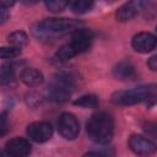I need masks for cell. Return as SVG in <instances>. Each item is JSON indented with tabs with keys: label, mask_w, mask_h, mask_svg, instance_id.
<instances>
[{
	"label": "cell",
	"mask_w": 157,
	"mask_h": 157,
	"mask_svg": "<svg viewBox=\"0 0 157 157\" xmlns=\"http://www.w3.org/2000/svg\"><path fill=\"white\" fill-rule=\"evenodd\" d=\"M112 102L118 105H131L141 102L147 105H152L157 103V85H147L132 90L118 91L113 93Z\"/></svg>",
	"instance_id": "cell-1"
},
{
	"label": "cell",
	"mask_w": 157,
	"mask_h": 157,
	"mask_svg": "<svg viewBox=\"0 0 157 157\" xmlns=\"http://www.w3.org/2000/svg\"><path fill=\"white\" fill-rule=\"evenodd\" d=\"M113 118L105 112L93 114L86 125L88 137L97 144H108L113 137Z\"/></svg>",
	"instance_id": "cell-2"
},
{
	"label": "cell",
	"mask_w": 157,
	"mask_h": 157,
	"mask_svg": "<svg viewBox=\"0 0 157 157\" xmlns=\"http://www.w3.org/2000/svg\"><path fill=\"white\" fill-rule=\"evenodd\" d=\"M80 22L67 18H48L40 21L33 28V33L40 39H53L60 37L72 29H78Z\"/></svg>",
	"instance_id": "cell-3"
},
{
	"label": "cell",
	"mask_w": 157,
	"mask_h": 157,
	"mask_svg": "<svg viewBox=\"0 0 157 157\" xmlns=\"http://www.w3.org/2000/svg\"><path fill=\"white\" fill-rule=\"evenodd\" d=\"M92 39H93L92 31L86 28L76 29L71 36V40L67 44H64L63 47L59 48V50L56 52V58L61 61H65L76 56L77 54L86 52L91 47Z\"/></svg>",
	"instance_id": "cell-4"
},
{
	"label": "cell",
	"mask_w": 157,
	"mask_h": 157,
	"mask_svg": "<svg viewBox=\"0 0 157 157\" xmlns=\"http://www.w3.org/2000/svg\"><path fill=\"white\" fill-rule=\"evenodd\" d=\"M72 87H74V80L69 75H59L49 86L48 96L54 102L58 103L65 102L70 97Z\"/></svg>",
	"instance_id": "cell-5"
},
{
	"label": "cell",
	"mask_w": 157,
	"mask_h": 157,
	"mask_svg": "<svg viewBox=\"0 0 157 157\" xmlns=\"http://www.w3.org/2000/svg\"><path fill=\"white\" fill-rule=\"evenodd\" d=\"M58 130L66 140H74L80 132V124L74 114L63 113L58 119Z\"/></svg>",
	"instance_id": "cell-6"
},
{
	"label": "cell",
	"mask_w": 157,
	"mask_h": 157,
	"mask_svg": "<svg viewBox=\"0 0 157 157\" xmlns=\"http://www.w3.org/2000/svg\"><path fill=\"white\" fill-rule=\"evenodd\" d=\"M129 147L130 150L141 157H148L157 151V146L153 141L141 135H132L129 139Z\"/></svg>",
	"instance_id": "cell-7"
},
{
	"label": "cell",
	"mask_w": 157,
	"mask_h": 157,
	"mask_svg": "<svg viewBox=\"0 0 157 157\" xmlns=\"http://www.w3.org/2000/svg\"><path fill=\"white\" fill-rule=\"evenodd\" d=\"M27 135L34 142L42 144L48 141L53 135V128L49 123L45 121H36L27 126Z\"/></svg>",
	"instance_id": "cell-8"
},
{
	"label": "cell",
	"mask_w": 157,
	"mask_h": 157,
	"mask_svg": "<svg viewBox=\"0 0 157 157\" xmlns=\"http://www.w3.org/2000/svg\"><path fill=\"white\" fill-rule=\"evenodd\" d=\"M31 144L22 137H15L7 141L5 151L10 157H27L31 153Z\"/></svg>",
	"instance_id": "cell-9"
},
{
	"label": "cell",
	"mask_w": 157,
	"mask_h": 157,
	"mask_svg": "<svg viewBox=\"0 0 157 157\" xmlns=\"http://www.w3.org/2000/svg\"><path fill=\"white\" fill-rule=\"evenodd\" d=\"M156 44H157V38L147 32L137 33L136 36H134L131 40L132 48L139 53H148L152 49H155Z\"/></svg>",
	"instance_id": "cell-10"
},
{
	"label": "cell",
	"mask_w": 157,
	"mask_h": 157,
	"mask_svg": "<svg viewBox=\"0 0 157 157\" xmlns=\"http://www.w3.org/2000/svg\"><path fill=\"white\" fill-rule=\"evenodd\" d=\"M113 75L121 81H132L137 77L135 66L130 61H120L113 69Z\"/></svg>",
	"instance_id": "cell-11"
},
{
	"label": "cell",
	"mask_w": 157,
	"mask_h": 157,
	"mask_svg": "<svg viewBox=\"0 0 157 157\" xmlns=\"http://www.w3.org/2000/svg\"><path fill=\"white\" fill-rule=\"evenodd\" d=\"M140 5H141V2H137V1H130V2L124 4L123 6H120L117 10V13H115L117 20L120 22H125V21L131 20L139 12Z\"/></svg>",
	"instance_id": "cell-12"
},
{
	"label": "cell",
	"mask_w": 157,
	"mask_h": 157,
	"mask_svg": "<svg viewBox=\"0 0 157 157\" xmlns=\"http://www.w3.org/2000/svg\"><path fill=\"white\" fill-rule=\"evenodd\" d=\"M20 77H21L23 83H26L27 86H31V87L38 86V85H40L43 82V74L39 70L33 69V67L25 69L21 72Z\"/></svg>",
	"instance_id": "cell-13"
},
{
	"label": "cell",
	"mask_w": 157,
	"mask_h": 157,
	"mask_svg": "<svg viewBox=\"0 0 157 157\" xmlns=\"http://www.w3.org/2000/svg\"><path fill=\"white\" fill-rule=\"evenodd\" d=\"M7 40H9L10 45L21 48L22 45H25L27 43V34L22 31H16L7 36Z\"/></svg>",
	"instance_id": "cell-14"
},
{
	"label": "cell",
	"mask_w": 157,
	"mask_h": 157,
	"mask_svg": "<svg viewBox=\"0 0 157 157\" xmlns=\"http://www.w3.org/2000/svg\"><path fill=\"white\" fill-rule=\"evenodd\" d=\"M75 105L83 108H96L98 105V98L94 94H85L74 102Z\"/></svg>",
	"instance_id": "cell-15"
},
{
	"label": "cell",
	"mask_w": 157,
	"mask_h": 157,
	"mask_svg": "<svg viewBox=\"0 0 157 157\" xmlns=\"http://www.w3.org/2000/svg\"><path fill=\"white\" fill-rule=\"evenodd\" d=\"M69 6L71 7V10L75 13H86L87 11H90L93 6L92 1H87V0H77V1H72L69 4Z\"/></svg>",
	"instance_id": "cell-16"
},
{
	"label": "cell",
	"mask_w": 157,
	"mask_h": 157,
	"mask_svg": "<svg viewBox=\"0 0 157 157\" xmlns=\"http://www.w3.org/2000/svg\"><path fill=\"white\" fill-rule=\"evenodd\" d=\"M13 76H15V71H13L12 65H10V64H5V65L1 66L0 77H1V83H2V85L10 83V82L13 80Z\"/></svg>",
	"instance_id": "cell-17"
},
{
	"label": "cell",
	"mask_w": 157,
	"mask_h": 157,
	"mask_svg": "<svg viewBox=\"0 0 157 157\" xmlns=\"http://www.w3.org/2000/svg\"><path fill=\"white\" fill-rule=\"evenodd\" d=\"M21 54V48H17V47H4L0 49V56L2 59H12V58H16Z\"/></svg>",
	"instance_id": "cell-18"
},
{
	"label": "cell",
	"mask_w": 157,
	"mask_h": 157,
	"mask_svg": "<svg viewBox=\"0 0 157 157\" xmlns=\"http://www.w3.org/2000/svg\"><path fill=\"white\" fill-rule=\"evenodd\" d=\"M70 2H66V1H61V0H52V1H47L45 2V6L48 7L49 11L52 12H60L63 11L66 6H69Z\"/></svg>",
	"instance_id": "cell-19"
},
{
	"label": "cell",
	"mask_w": 157,
	"mask_h": 157,
	"mask_svg": "<svg viewBox=\"0 0 157 157\" xmlns=\"http://www.w3.org/2000/svg\"><path fill=\"white\" fill-rule=\"evenodd\" d=\"M144 130L151 136L157 139V124L156 123H146L144 126Z\"/></svg>",
	"instance_id": "cell-20"
},
{
	"label": "cell",
	"mask_w": 157,
	"mask_h": 157,
	"mask_svg": "<svg viewBox=\"0 0 157 157\" xmlns=\"http://www.w3.org/2000/svg\"><path fill=\"white\" fill-rule=\"evenodd\" d=\"M147 66L152 70V71H157V54L151 56L147 61Z\"/></svg>",
	"instance_id": "cell-21"
},
{
	"label": "cell",
	"mask_w": 157,
	"mask_h": 157,
	"mask_svg": "<svg viewBox=\"0 0 157 157\" xmlns=\"http://www.w3.org/2000/svg\"><path fill=\"white\" fill-rule=\"evenodd\" d=\"M6 18H7V10H6V7L1 6L0 7V22L4 23L6 21Z\"/></svg>",
	"instance_id": "cell-22"
},
{
	"label": "cell",
	"mask_w": 157,
	"mask_h": 157,
	"mask_svg": "<svg viewBox=\"0 0 157 157\" xmlns=\"http://www.w3.org/2000/svg\"><path fill=\"white\" fill-rule=\"evenodd\" d=\"M6 129H7L6 118H5V115L2 114V115H1V135H5V132H6Z\"/></svg>",
	"instance_id": "cell-23"
},
{
	"label": "cell",
	"mask_w": 157,
	"mask_h": 157,
	"mask_svg": "<svg viewBox=\"0 0 157 157\" xmlns=\"http://www.w3.org/2000/svg\"><path fill=\"white\" fill-rule=\"evenodd\" d=\"M82 157H103V156L101 153H98V152H87Z\"/></svg>",
	"instance_id": "cell-24"
}]
</instances>
